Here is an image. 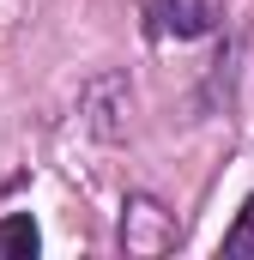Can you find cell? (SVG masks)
Listing matches in <instances>:
<instances>
[{
  "mask_svg": "<svg viewBox=\"0 0 254 260\" xmlns=\"http://www.w3.org/2000/svg\"><path fill=\"white\" fill-rule=\"evenodd\" d=\"M37 248H43V236H37V218L30 212L0 218V254L6 260H37Z\"/></svg>",
  "mask_w": 254,
  "mask_h": 260,
  "instance_id": "obj_4",
  "label": "cell"
},
{
  "mask_svg": "<svg viewBox=\"0 0 254 260\" xmlns=\"http://www.w3.org/2000/svg\"><path fill=\"white\" fill-rule=\"evenodd\" d=\"M224 24V0H145V30L164 43H200Z\"/></svg>",
  "mask_w": 254,
  "mask_h": 260,
  "instance_id": "obj_1",
  "label": "cell"
},
{
  "mask_svg": "<svg viewBox=\"0 0 254 260\" xmlns=\"http://www.w3.org/2000/svg\"><path fill=\"white\" fill-rule=\"evenodd\" d=\"M170 242H176L170 212H164L157 200L133 194V200H127V212H121V248H127V254H164Z\"/></svg>",
  "mask_w": 254,
  "mask_h": 260,
  "instance_id": "obj_3",
  "label": "cell"
},
{
  "mask_svg": "<svg viewBox=\"0 0 254 260\" xmlns=\"http://www.w3.org/2000/svg\"><path fill=\"white\" fill-rule=\"evenodd\" d=\"M127 103H133V91H127V73H97V79L79 91L85 127L97 133V139H121V133H127Z\"/></svg>",
  "mask_w": 254,
  "mask_h": 260,
  "instance_id": "obj_2",
  "label": "cell"
},
{
  "mask_svg": "<svg viewBox=\"0 0 254 260\" xmlns=\"http://www.w3.org/2000/svg\"><path fill=\"white\" fill-rule=\"evenodd\" d=\"M224 260H254V200L236 212V224L224 230Z\"/></svg>",
  "mask_w": 254,
  "mask_h": 260,
  "instance_id": "obj_5",
  "label": "cell"
}]
</instances>
